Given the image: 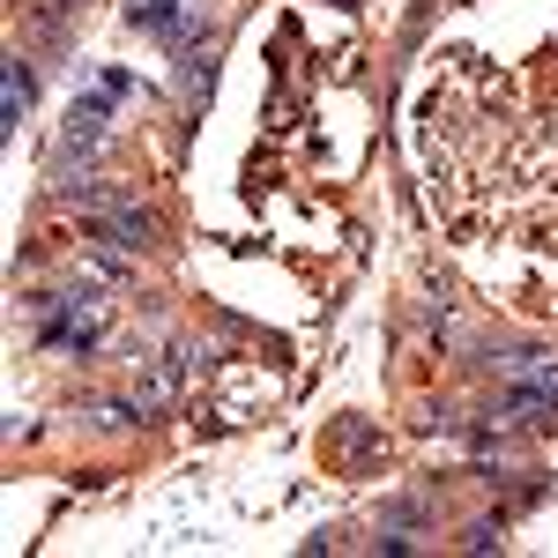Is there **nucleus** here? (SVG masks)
Masks as SVG:
<instances>
[{
	"instance_id": "obj_2",
	"label": "nucleus",
	"mask_w": 558,
	"mask_h": 558,
	"mask_svg": "<svg viewBox=\"0 0 558 558\" xmlns=\"http://www.w3.org/2000/svg\"><path fill=\"white\" fill-rule=\"evenodd\" d=\"M134 8V23L142 31H157V38H179L186 31V15H194V0H128Z\"/></svg>"
},
{
	"instance_id": "obj_3",
	"label": "nucleus",
	"mask_w": 558,
	"mask_h": 558,
	"mask_svg": "<svg viewBox=\"0 0 558 558\" xmlns=\"http://www.w3.org/2000/svg\"><path fill=\"white\" fill-rule=\"evenodd\" d=\"M23 105H31V83H23V60H8V89H0V112H8V120H0V128H15V120H23Z\"/></svg>"
},
{
	"instance_id": "obj_1",
	"label": "nucleus",
	"mask_w": 558,
	"mask_h": 558,
	"mask_svg": "<svg viewBox=\"0 0 558 558\" xmlns=\"http://www.w3.org/2000/svg\"><path fill=\"white\" fill-rule=\"evenodd\" d=\"M499 417L507 425H544V417H558V357H521L507 395H499Z\"/></svg>"
}]
</instances>
